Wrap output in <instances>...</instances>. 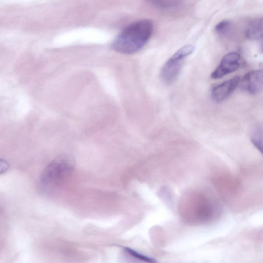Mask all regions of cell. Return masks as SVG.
I'll return each instance as SVG.
<instances>
[{"instance_id": "obj_1", "label": "cell", "mask_w": 263, "mask_h": 263, "mask_svg": "<svg viewBox=\"0 0 263 263\" xmlns=\"http://www.w3.org/2000/svg\"><path fill=\"white\" fill-rule=\"evenodd\" d=\"M153 31V23L141 20L133 23L118 34L111 44L117 52L131 54L142 48L150 39Z\"/></svg>"}, {"instance_id": "obj_2", "label": "cell", "mask_w": 263, "mask_h": 263, "mask_svg": "<svg viewBox=\"0 0 263 263\" xmlns=\"http://www.w3.org/2000/svg\"><path fill=\"white\" fill-rule=\"evenodd\" d=\"M73 167V160L69 156L62 155L55 158L41 174L40 181L42 187L49 191L58 187L71 173Z\"/></svg>"}, {"instance_id": "obj_3", "label": "cell", "mask_w": 263, "mask_h": 263, "mask_svg": "<svg viewBox=\"0 0 263 263\" xmlns=\"http://www.w3.org/2000/svg\"><path fill=\"white\" fill-rule=\"evenodd\" d=\"M192 45H185L179 49L163 65L160 72L162 80L167 84L173 83L178 76L184 59L194 51Z\"/></svg>"}, {"instance_id": "obj_4", "label": "cell", "mask_w": 263, "mask_h": 263, "mask_svg": "<svg viewBox=\"0 0 263 263\" xmlns=\"http://www.w3.org/2000/svg\"><path fill=\"white\" fill-rule=\"evenodd\" d=\"M241 55L236 52L226 54L222 58L219 65L212 72L213 79L222 78L224 76L236 71L240 66Z\"/></svg>"}, {"instance_id": "obj_5", "label": "cell", "mask_w": 263, "mask_h": 263, "mask_svg": "<svg viewBox=\"0 0 263 263\" xmlns=\"http://www.w3.org/2000/svg\"><path fill=\"white\" fill-rule=\"evenodd\" d=\"M262 70L258 69L247 73L242 79V86L250 94L259 93L262 88Z\"/></svg>"}, {"instance_id": "obj_6", "label": "cell", "mask_w": 263, "mask_h": 263, "mask_svg": "<svg viewBox=\"0 0 263 263\" xmlns=\"http://www.w3.org/2000/svg\"><path fill=\"white\" fill-rule=\"evenodd\" d=\"M239 81V77H235L215 86L212 90L213 100L220 102L227 99L236 89Z\"/></svg>"}, {"instance_id": "obj_7", "label": "cell", "mask_w": 263, "mask_h": 263, "mask_svg": "<svg viewBox=\"0 0 263 263\" xmlns=\"http://www.w3.org/2000/svg\"><path fill=\"white\" fill-rule=\"evenodd\" d=\"M245 36L250 40H259L262 36V19L257 18L252 20L248 25Z\"/></svg>"}, {"instance_id": "obj_8", "label": "cell", "mask_w": 263, "mask_h": 263, "mask_svg": "<svg viewBox=\"0 0 263 263\" xmlns=\"http://www.w3.org/2000/svg\"><path fill=\"white\" fill-rule=\"evenodd\" d=\"M153 7L161 10H170L178 7L182 0H146Z\"/></svg>"}, {"instance_id": "obj_9", "label": "cell", "mask_w": 263, "mask_h": 263, "mask_svg": "<svg viewBox=\"0 0 263 263\" xmlns=\"http://www.w3.org/2000/svg\"><path fill=\"white\" fill-rule=\"evenodd\" d=\"M215 30L219 34L224 35H229L232 30V25L230 21L224 20L216 25Z\"/></svg>"}, {"instance_id": "obj_10", "label": "cell", "mask_w": 263, "mask_h": 263, "mask_svg": "<svg viewBox=\"0 0 263 263\" xmlns=\"http://www.w3.org/2000/svg\"><path fill=\"white\" fill-rule=\"evenodd\" d=\"M124 251L132 257H134L137 259L140 260L141 261L148 262H156V260H155L154 258H150L143 254H141L130 248L127 247L124 248Z\"/></svg>"}, {"instance_id": "obj_11", "label": "cell", "mask_w": 263, "mask_h": 263, "mask_svg": "<svg viewBox=\"0 0 263 263\" xmlns=\"http://www.w3.org/2000/svg\"><path fill=\"white\" fill-rule=\"evenodd\" d=\"M251 141L254 145L262 153V133L257 130L251 137Z\"/></svg>"}, {"instance_id": "obj_12", "label": "cell", "mask_w": 263, "mask_h": 263, "mask_svg": "<svg viewBox=\"0 0 263 263\" xmlns=\"http://www.w3.org/2000/svg\"><path fill=\"white\" fill-rule=\"evenodd\" d=\"M9 163L5 160L0 159V175L6 172L9 168Z\"/></svg>"}]
</instances>
